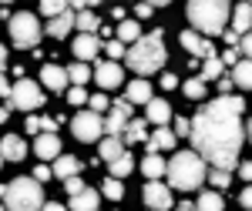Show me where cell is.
<instances>
[{
    "instance_id": "1",
    "label": "cell",
    "mask_w": 252,
    "mask_h": 211,
    "mask_svg": "<svg viewBox=\"0 0 252 211\" xmlns=\"http://www.w3.org/2000/svg\"><path fill=\"white\" fill-rule=\"evenodd\" d=\"M246 111L242 97H219L209 101L198 114L192 117V151L212 164L219 171H232L239 168V151L246 141V124L239 121V114Z\"/></svg>"
},
{
    "instance_id": "2",
    "label": "cell",
    "mask_w": 252,
    "mask_h": 211,
    "mask_svg": "<svg viewBox=\"0 0 252 211\" xmlns=\"http://www.w3.org/2000/svg\"><path fill=\"white\" fill-rule=\"evenodd\" d=\"M165 57H168V51H165L161 30H155V34L141 37L138 44H131L125 60H128V67H131V74H141V80H145V74H155V71L165 67Z\"/></svg>"
},
{
    "instance_id": "3",
    "label": "cell",
    "mask_w": 252,
    "mask_h": 211,
    "mask_svg": "<svg viewBox=\"0 0 252 211\" xmlns=\"http://www.w3.org/2000/svg\"><path fill=\"white\" fill-rule=\"evenodd\" d=\"M165 174H168L175 191H195L202 181H209V168L195 151H175Z\"/></svg>"
},
{
    "instance_id": "4",
    "label": "cell",
    "mask_w": 252,
    "mask_h": 211,
    "mask_svg": "<svg viewBox=\"0 0 252 211\" xmlns=\"http://www.w3.org/2000/svg\"><path fill=\"white\" fill-rule=\"evenodd\" d=\"M229 17H232V7L225 0H195V3H189V20H192L195 34H205V37L225 34Z\"/></svg>"
},
{
    "instance_id": "5",
    "label": "cell",
    "mask_w": 252,
    "mask_h": 211,
    "mask_svg": "<svg viewBox=\"0 0 252 211\" xmlns=\"http://www.w3.org/2000/svg\"><path fill=\"white\" fill-rule=\"evenodd\" d=\"M7 211H44V188L34 178H14L3 191V201H0Z\"/></svg>"
},
{
    "instance_id": "6",
    "label": "cell",
    "mask_w": 252,
    "mask_h": 211,
    "mask_svg": "<svg viewBox=\"0 0 252 211\" xmlns=\"http://www.w3.org/2000/svg\"><path fill=\"white\" fill-rule=\"evenodd\" d=\"M10 40H14L17 47H37L40 44V20L34 17V14H27V10L14 14V17H10Z\"/></svg>"
},
{
    "instance_id": "7",
    "label": "cell",
    "mask_w": 252,
    "mask_h": 211,
    "mask_svg": "<svg viewBox=\"0 0 252 211\" xmlns=\"http://www.w3.org/2000/svg\"><path fill=\"white\" fill-rule=\"evenodd\" d=\"M40 104H44V91H40L34 80L20 77L17 84L10 87V107H17V111H34Z\"/></svg>"
},
{
    "instance_id": "8",
    "label": "cell",
    "mask_w": 252,
    "mask_h": 211,
    "mask_svg": "<svg viewBox=\"0 0 252 211\" xmlns=\"http://www.w3.org/2000/svg\"><path fill=\"white\" fill-rule=\"evenodd\" d=\"M71 131H74V137L84 141V144L101 141V137H104V117L94 114V111H81V114H74V121H71Z\"/></svg>"
},
{
    "instance_id": "9",
    "label": "cell",
    "mask_w": 252,
    "mask_h": 211,
    "mask_svg": "<svg viewBox=\"0 0 252 211\" xmlns=\"http://www.w3.org/2000/svg\"><path fill=\"white\" fill-rule=\"evenodd\" d=\"M131 107L135 104H128V101H115L111 104V111L104 117V137H125L128 121H131Z\"/></svg>"
},
{
    "instance_id": "10",
    "label": "cell",
    "mask_w": 252,
    "mask_h": 211,
    "mask_svg": "<svg viewBox=\"0 0 252 211\" xmlns=\"http://www.w3.org/2000/svg\"><path fill=\"white\" fill-rule=\"evenodd\" d=\"M141 198H145V205H148L152 211L172 208V188H168V185H161V181H148V185H145V191H141Z\"/></svg>"
},
{
    "instance_id": "11",
    "label": "cell",
    "mask_w": 252,
    "mask_h": 211,
    "mask_svg": "<svg viewBox=\"0 0 252 211\" xmlns=\"http://www.w3.org/2000/svg\"><path fill=\"white\" fill-rule=\"evenodd\" d=\"M94 80L101 87H118L121 80H125V71H121V64L118 60H101L94 67Z\"/></svg>"
},
{
    "instance_id": "12",
    "label": "cell",
    "mask_w": 252,
    "mask_h": 211,
    "mask_svg": "<svg viewBox=\"0 0 252 211\" xmlns=\"http://www.w3.org/2000/svg\"><path fill=\"white\" fill-rule=\"evenodd\" d=\"M40 84H44L47 91H54V94H64V87H67V71L58 67V64H44V67H40Z\"/></svg>"
},
{
    "instance_id": "13",
    "label": "cell",
    "mask_w": 252,
    "mask_h": 211,
    "mask_svg": "<svg viewBox=\"0 0 252 211\" xmlns=\"http://www.w3.org/2000/svg\"><path fill=\"white\" fill-rule=\"evenodd\" d=\"M97 51H104V44H101V37H97V34H81V37L74 40V54H78L81 64L94 60Z\"/></svg>"
},
{
    "instance_id": "14",
    "label": "cell",
    "mask_w": 252,
    "mask_h": 211,
    "mask_svg": "<svg viewBox=\"0 0 252 211\" xmlns=\"http://www.w3.org/2000/svg\"><path fill=\"white\" fill-rule=\"evenodd\" d=\"M182 47H185V51H189V54H198V57L202 60H209V57H215V47L212 44H209V40L205 37H198V34H195V30H185V34H182Z\"/></svg>"
},
{
    "instance_id": "15",
    "label": "cell",
    "mask_w": 252,
    "mask_h": 211,
    "mask_svg": "<svg viewBox=\"0 0 252 211\" xmlns=\"http://www.w3.org/2000/svg\"><path fill=\"white\" fill-rule=\"evenodd\" d=\"M145 117H148L155 128H165V124L172 121V107H168V101L152 97V101H148V107H145Z\"/></svg>"
},
{
    "instance_id": "16",
    "label": "cell",
    "mask_w": 252,
    "mask_h": 211,
    "mask_svg": "<svg viewBox=\"0 0 252 211\" xmlns=\"http://www.w3.org/2000/svg\"><path fill=\"white\" fill-rule=\"evenodd\" d=\"M34 154L37 158H44V161H58L61 158V141H58V134H37V141H34Z\"/></svg>"
},
{
    "instance_id": "17",
    "label": "cell",
    "mask_w": 252,
    "mask_h": 211,
    "mask_svg": "<svg viewBox=\"0 0 252 211\" xmlns=\"http://www.w3.org/2000/svg\"><path fill=\"white\" fill-rule=\"evenodd\" d=\"M0 154H3V161H24V154H27L24 137L20 134H7L3 141H0Z\"/></svg>"
},
{
    "instance_id": "18",
    "label": "cell",
    "mask_w": 252,
    "mask_h": 211,
    "mask_svg": "<svg viewBox=\"0 0 252 211\" xmlns=\"http://www.w3.org/2000/svg\"><path fill=\"white\" fill-rule=\"evenodd\" d=\"M125 101H128V104H145V107H148V101H152V84H148V77H145V80H141V77L131 80L128 91H125Z\"/></svg>"
},
{
    "instance_id": "19",
    "label": "cell",
    "mask_w": 252,
    "mask_h": 211,
    "mask_svg": "<svg viewBox=\"0 0 252 211\" xmlns=\"http://www.w3.org/2000/svg\"><path fill=\"white\" fill-rule=\"evenodd\" d=\"M74 20H78V14L74 10H67V14H61V17H54L51 24H47V34L54 40H64L71 30H74Z\"/></svg>"
},
{
    "instance_id": "20",
    "label": "cell",
    "mask_w": 252,
    "mask_h": 211,
    "mask_svg": "<svg viewBox=\"0 0 252 211\" xmlns=\"http://www.w3.org/2000/svg\"><path fill=\"white\" fill-rule=\"evenodd\" d=\"M232 30L239 34V37H246V34L252 30V3L232 7Z\"/></svg>"
},
{
    "instance_id": "21",
    "label": "cell",
    "mask_w": 252,
    "mask_h": 211,
    "mask_svg": "<svg viewBox=\"0 0 252 211\" xmlns=\"http://www.w3.org/2000/svg\"><path fill=\"white\" fill-rule=\"evenodd\" d=\"M81 171V161L74 158V154H61L58 161H54V174H58L61 181H67V178H78Z\"/></svg>"
},
{
    "instance_id": "22",
    "label": "cell",
    "mask_w": 252,
    "mask_h": 211,
    "mask_svg": "<svg viewBox=\"0 0 252 211\" xmlns=\"http://www.w3.org/2000/svg\"><path fill=\"white\" fill-rule=\"evenodd\" d=\"M165 148H175V131L172 128H158L155 134L148 137V154H158Z\"/></svg>"
},
{
    "instance_id": "23",
    "label": "cell",
    "mask_w": 252,
    "mask_h": 211,
    "mask_svg": "<svg viewBox=\"0 0 252 211\" xmlns=\"http://www.w3.org/2000/svg\"><path fill=\"white\" fill-rule=\"evenodd\" d=\"M121 154H125V141H121V137H101V161L111 164Z\"/></svg>"
},
{
    "instance_id": "24",
    "label": "cell",
    "mask_w": 252,
    "mask_h": 211,
    "mask_svg": "<svg viewBox=\"0 0 252 211\" xmlns=\"http://www.w3.org/2000/svg\"><path fill=\"white\" fill-rule=\"evenodd\" d=\"M71 211H97V191L94 188H84L81 194L71 198Z\"/></svg>"
},
{
    "instance_id": "25",
    "label": "cell",
    "mask_w": 252,
    "mask_h": 211,
    "mask_svg": "<svg viewBox=\"0 0 252 211\" xmlns=\"http://www.w3.org/2000/svg\"><path fill=\"white\" fill-rule=\"evenodd\" d=\"M232 80L235 87H242V91H252V60H239L232 67Z\"/></svg>"
},
{
    "instance_id": "26",
    "label": "cell",
    "mask_w": 252,
    "mask_h": 211,
    "mask_svg": "<svg viewBox=\"0 0 252 211\" xmlns=\"http://www.w3.org/2000/svg\"><path fill=\"white\" fill-rule=\"evenodd\" d=\"M118 40H121V44H138V40H141L138 20H121V24H118Z\"/></svg>"
},
{
    "instance_id": "27",
    "label": "cell",
    "mask_w": 252,
    "mask_h": 211,
    "mask_svg": "<svg viewBox=\"0 0 252 211\" xmlns=\"http://www.w3.org/2000/svg\"><path fill=\"white\" fill-rule=\"evenodd\" d=\"M141 171H145V178H148V181H158L161 174L168 171V164H165L158 154H148V158H145V164H141Z\"/></svg>"
},
{
    "instance_id": "28",
    "label": "cell",
    "mask_w": 252,
    "mask_h": 211,
    "mask_svg": "<svg viewBox=\"0 0 252 211\" xmlns=\"http://www.w3.org/2000/svg\"><path fill=\"white\" fill-rule=\"evenodd\" d=\"M31 134L37 137V131L40 134H54V128H58V121L54 117H27V124H24Z\"/></svg>"
},
{
    "instance_id": "29",
    "label": "cell",
    "mask_w": 252,
    "mask_h": 211,
    "mask_svg": "<svg viewBox=\"0 0 252 211\" xmlns=\"http://www.w3.org/2000/svg\"><path fill=\"white\" fill-rule=\"evenodd\" d=\"M67 80H71V84H74V87H84V84H88V80H91V67H88V64H71V67H67Z\"/></svg>"
},
{
    "instance_id": "30",
    "label": "cell",
    "mask_w": 252,
    "mask_h": 211,
    "mask_svg": "<svg viewBox=\"0 0 252 211\" xmlns=\"http://www.w3.org/2000/svg\"><path fill=\"white\" fill-rule=\"evenodd\" d=\"M198 211H222L225 208V201H222V194L219 191H205V194H198V205H195Z\"/></svg>"
},
{
    "instance_id": "31",
    "label": "cell",
    "mask_w": 252,
    "mask_h": 211,
    "mask_svg": "<svg viewBox=\"0 0 252 211\" xmlns=\"http://www.w3.org/2000/svg\"><path fill=\"white\" fill-rule=\"evenodd\" d=\"M74 27H78L81 34H97V27H101V20L91 14V10H81L78 20H74Z\"/></svg>"
},
{
    "instance_id": "32",
    "label": "cell",
    "mask_w": 252,
    "mask_h": 211,
    "mask_svg": "<svg viewBox=\"0 0 252 211\" xmlns=\"http://www.w3.org/2000/svg\"><path fill=\"white\" fill-rule=\"evenodd\" d=\"M135 171V158L125 151L118 161H111V178H125V174H131Z\"/></svg>"
},
{
    "instance_id": "33",
    "label": "cell",
    "mask_w": 252,
    "mask_h": 211,
    "mask_svg": "<svg viewBox=\"0 0 252 211\" xmlns=\"http://www.w3.org/2000/svg\"><path fill=\"white\" fill-rule=\"evenodd\" d=\"M222 71H225L222 57H209L205 67H202V80H222Z\"/></svg>"
},
{
    "instance_id": "34",
    "label": "cell",
    "mask_w": 252,
    "mask_h": 211,
    "mask_svg": "<svg viewBox=\"0 0 252 211\" xmlns=\"http://www.w3.org/2000/svg\"><path fill=\"white\" fill-rule=\"evenodd\" d=\"M67 10H71V3H64V0H44V3H40V14H44V17H61V14H67Z\"/></svg>"
},
{
    "instance_id": "35",
    "label": "cell",
    "mask_w": 252,
    "mask_h": 211,
    "mask_svg": "<svg viewBox=\"0 0 252 211\" xmlns=\"http://www.w3.org/2000/svg\"><path fill=\"white\" fill-rule=\"evenodd\" d=\"M182 91H185L189 101H202V97H205V80H202V77H192V80H185Z\"/></svg>"
},
{
    "instance_id": "36",
    "label": "cell",
    "mask_w": 252,
    "mask_h": 211,
    "mask_svg": "<svg viewBox=\"0 0 252 211\" xmlns=\"http://www.w3.org/2000/svg\"><path fill=\"white\" fill-rule=\"evenodd\" d=\"M104 54H108V60L128 57V44H121V40H108V44H104Z\"/></svg>"
},
{
    "instance_id": "37",
    "label": "cell",
    "mask_w": 252,
    "mask_h": 211,
    "mask_svg": "<svg viewBox=\"0 0 252 211\" xmlns=\"http://www.w3.org/2000/svg\"><path fill=\"white\" fill-rule=\"evenodd\" d=\"M104 198H111V201H121V198H125V185H121L118 178H108V181H104Z\"/></svg>"
},
{
    "instance_id": "38",
    "label": "cell",
    "mask_w": 252,
    "mask_h": 211,
    "mask_svg": "<svg viewBox=\"0 0 252 211\" xmlns=\"http://www.w3.org/2000/svg\"><path fill=\"white\" fill-rule=\"evenodd\" d=\"M125 141H145V121H128V131H125Z\"/></svg>"
},
{
    "instance_id": "39",
    "label": "cell",
    "mask_w": 252,
    "mask_h": 211,
    "mask_svg": "<svg viewBox=\"0 0 252 211\" xmlns=\"http://www.w3.org/2000/svg\"><path fill=\"white\" fill-rule=\"evenodd\" d=\"M209 181L222 191V188H229V185H232V171H219V168H212V171H209Z\"/></svg>"
},
{
    "instance_id": "40",
    "label": "cell",
    "mask_w": 252,
    "mask_h": 211,
    "mask_svg": "<svg viewBox=\"0 0 252 211\" xmlns=\"http://www.w3.org/2000/svg\"><path fill=\"white\" fill-rule=\"evenodd\" d=\"M88 111H94V114H104V111H111V101L104 94H91V107Z\"/></svg>"
},
{
    "instance_id": "41",
    "label": "cell",
    "mask_w": 252,
    "mask_h": 211,
    "mask_svg": "<svg viewBox=\"0 0 252 211\" xmlns=\"http://www.w3.org/2000/svg\"><path fill=\"white\" fill-rule=\"evenodd\" d=\"M88 101H91V97H88L84 87H71V91H67V104H74V107H78V104H88Z\"/></svg>"
},
{
    "instance_id": "42",
    "label": "cell",
    "mask_w": 252,
    "mask_h": 211,
    "mask_svg": "<svg viewBox=\"0 0 252 211\" xmlns=\"http://www.w3.org/2000/svg\"><path fill=\"white\" fill-rule=\"evenodd\" d=\"M192 134V121L189 117H175V137H189Z\"/></svg>"
},
{
    "instance_id": "43",
    "label": "cell",
    "mask_w": 252,
    "mask_h": 211,
    "mask_svg": "<svg viewBox=\"0 0 252 211\" xmlns=\"http://www.w3.org/2000/svg\"><path fill=\"white\" fill-rule=\"evenodd\" d=\"M239 54H246V60H252V30L239 40Z\"/></svg>"
},
{
    "instance_id": "44",
    "label": "cell",
    "mask_w": 252,
    "mask_h": 211,
    "mask_svg": "<svg viewBox=\"0 0 252 211\" xmlns=\"http://www.w3.org/2000/svg\"><path fill=\"white\" fill-rule=\"evenodd\" d=\"M64 188H67V191H71V198H74V194L84 191V181H81V178H67V181H64Z\"/></svg>"
},
{
    "instance_id": "45",
    "label": "cell",
    "mask_w": 252,
    "mask_h": 211,
    "mask_svg": "<svg viewBox=\"0 0 252 211\" xmlns=\"http://www.w3.org/2000/svg\"><path fill=\"white\" fill-rule=\"evenodd\" d=\"M222 64H225V67H235V64H239V51H235V47H225V54H222Z\"/></svg>"
},
{
    "instance_id": "46",
    "label": "cell",
    "mask_w": 252,
    "mask_h": 211,
    "mask_svg": "<svg viewBox=\"0 0 252 211\" xmlns=\"http://www.w3.org/2000/svg\"><path fill=\"white\" fill-rule=\"evenodd\" d=\"M235 171H239L242 181H249V185H252V161H239V168H235Z\"/></svg>"
},
{
    "instance_id": "47",
    "label": "cell",
    "mask_w": 252,
    "mask_h": 211,
    "mask_svg": "<svg viewBox=\"0 0 252 211\" xmlns=\"http://www.w3.org/2000/svg\"><path fill=\"white\" fill-rule=\"evenodd\" d=\"M51 174H54V168H47V164H37V171H34V181H51Z\"/></svg>"
},
{
    "instance_id": "48",
    "label": "cell",
    "mask_w": 252,
    "mask_h": 211,
    "mask_svg": "<svg viewBox=\"0 0 252 211\" xmlns=\"http://www.w3.org/2000/svg\"><path fill=\"white\" fill-rule=\"evenodd\" d=\"M161 87H165V91H175V87H178V77L175 74H161Z\"/></svg>"
},
{
    "instance_id": "49",
    "label": "cell",
    "mask_w": 252,
    "mask_h": 211,
    "mask_svg": "<svg viewBox=\"0 0 252 211\" xmlns=\"http://www.w3.org/2000/svg\"><path fill=\"white\" fill-rule=\"evenodd\" d=\"M232 87H235L232 77H222V80H219V91H222V97H229V91H232Z\"/></svg>"
},
{
    "instance_id": "50",
    "label": "cell",
    "mask_w": 252,
    "mask_h": 211,
    "mask_svg": "<svg viewBox=\"0 0 252 211\" xmlns=\"http://www.w3.org/2000/svg\"><path fill=\"white\" fill-rule=\"evenodd\" d=\"M152 10H155V3H138V7H135L138 17H152Z\"/></svg>"
},
{
    "instance_id": "51",
    "label": "cell",
    "mask_w": 252,
    "mask_h": 211,
    "mask_svg": "<svg viewBox=\"0 0 252 211\" xmlns=\"http://www.w3.org/2000/svg\"><path fill=\"white\" fill-rule=\"evenodd\" d=\"M239 205H242V208H252V185H249L242 194H239Z\"/></svg>"
},
{
    "instance_id": "52",
    "label": "cell",
    "mask_w": 252,
    "mask_h": 211,
    "mask_svg": "<svg viewBox=\"0 0 252 211\" xmlns=\"http://www.w3.org/2000/svg\"><path fill=\"white\" fill-rule=\"evenodd\" d=\"M239 40H242V37H239V34H235L232 27H229V30H225V44H232L235 51H239Z\"/></svg>"
},
{
    "instance_id": "53",
    "label": "cell",
    "mask_w": 252,
    "mask_h": 211,
    "mask_svg": "<svg viewBox=\"0 0 252 211\" xmlns=\"http://www.w3.org/2000/svg\"><path fill=\"white\" fill-rule=\"evenodd\" d=\"M0 97H10V84H7V77L0 74Z\"/></svg>"
},
{
    "instance_id": "54",
    "label": "cell",
    "mask_w": 252,
    "mask_h": 211,
    "mask_svg": "<svg viewBox=\"0 0 252 211\" xmlns=\"http://www.w3.org/2000/svg\"><path fill=\"white\" fill-rule=\"evenodd\" d=\"M44 211H67V208H64L61 201H47V205H44Z\"/></svg>"
},
{
    "instance_id": "55",
    "label": "cell",
    "mask_w": 252,
    "mask_h": 211,
    "mask_svg": "<svg viewBox=\"0 0 252 211\" xmlns=\"http://www.w3.org/2000/svg\"><path fill=\"white\" fill-rule=\"evenodd\" d=\"M175 211H198V208H195L192 201H182V205H175Z\"/></svg>"
},
{
    "instance_id": "56",
    "label": "cell",
    "mask_w": 252,
    "mask_h": 211,
    "mask_svg": "<svg viewBox=\"0 0 252 211\" xmlns=\"http://www.w3.org/2000/svg\"><path fill=\"white\" fill-rule=\"evenodd\" d=\"M3 60H7V47L0 44V67H3Z\"/></svg>"
},
{
    "instance_id": "57",
    "label": "cell",
    "mask_w": 252,
    "mask_h": 211,
    "mask_svg": "<svg viewBox=\"0 0 252 211\" xmlns=\"http://www.w3.org/2000/svg\"><path fill=\"white\" fill-rule=\"evenodd\" d=\"M7 117H10V111H7V107H0V124H3Z\"/></svg>"
},
{
    "instance_id": "58",
    "label": "cell",
    "mask_w": 252,
    "mask_h": 211,
    "mask_svg": "<svg viewBox=\"0 0 252 211\" xmlns=\"http://www.w3.org/2000/svg\"><path fill=\"white\" fill-rule=\"evenodd\" d=\"M246 134H249V141H252V121H249V124H246Z\"/></svg>"
},
{
    "instance_id": "59",
    "label": "cell",
    "mask_w": 252,
    "mask_h": 211,
    "mask_svg": "<svg viewBox=\"0 0 252 211\" xmlns=\"http://www.w3.org/2000/svg\"><path fill=\"white\" fill-rule=\"evenodd\" d=\"M0 164H3V154H0Z\"/></svg>"
},
{
    "instance_id": "60",
    "label": "cell",
    "mask_w": 252,
    "mask_h": 211,
    "mask_svg": "<svg viewBox=\"0 0 252 211\" xmlns=\"http://www.w3.org/2000/svg\"><path fill=\"white\" fill-rule=\"evenodd\" d=\"M0 211H7V208H3V205H0Z\"/></svg>"
}]
</instances>
